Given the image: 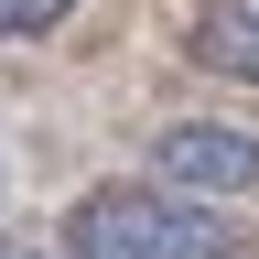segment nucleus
<instances>
[{"mask_svg": "<svg viewBox=\"0 0 259 259\" xmlns=\"http://www.w3.org/2000/svg\"><path fill=\"white\" fill-rule=\"evenodd\" d=\"M76 259H227V216H205L173 184H97L65 216Z\"/></svg>", "mask_w": 259, "mask_h": 259, "instance_id": "obj_1", "label": "nucleus"}, {"mask_svg": "<svg viewBox=\"0 0 259 259\" xmlns=\"http://www.w3.org/2000/svg\"><path fill=\"white\" fill-rule=\"evenodd\" d=\"M194 54H205L216 76L259 87V0H205V22H194Z\"/></svg>", "mask_w": 259, "mask_h": 259, "instance_id": "obj_3", "label": "nucleus"}, {"mask_svg": "<svg viewBox=\"0 0 259 259\" xmlns=\"http://www.w3.org/2000/svg\"><path fill=\"white\" fill-rule=\"evenodd\" d=\"M151 173L173 194H259V141L227 119H173L151 141Z\"/></svg>", "mask_w": 259, "mask_h": 259, "instance_id": "obj_2", "label": "nucleus"}, {"mask_svg": "<svg viewBox=\"0 0 259 259\" xmlns=\"http://www.w3.org/2000/svg\"><path fill=\"white\" fill-rule=\"evenodd\" d=\"M76 0H0V32H54Z\"/></svg>", "mask_w": 259, "mask_h": 259, "instance_id": "obj_4", "label": "nucleus"}]
</instances>
